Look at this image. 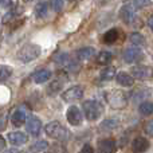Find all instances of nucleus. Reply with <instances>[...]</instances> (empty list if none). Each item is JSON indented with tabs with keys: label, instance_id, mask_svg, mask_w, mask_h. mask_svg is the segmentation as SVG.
Masks as SVG:
<instances>
[{
	"label": "nucleus",
	"instance_id": "nucleus-1",
	"mask_svg": "<svg viewBox=\"0 0 153 153\" xmlns=\"http://www.w3.org/2000/svg\"><path fill=\"white\" fill-rule=\"evenodd\" d=\"M82 110L89 121H97L103 114V105L95 100H87L82 103Z\"/></svg>",
	"mask_w": 153,
	"mask_h": 153
},
{
	"label": "nucleus",
	"instance_id": "nucleus-2",
	"mask_svg": "<svg viewBox=\"0 0 153 153\" xmlns=\"http://www.w3.org/2000/svg\"><path fill=\"white\" fill-rule=\"evenodd\" d=\"M45 130H46V134H47L48 137L54 138V140H58V141H66L70 136L69 130H67L59 121L48 122V124L46 125Z\"/></svg>",
	"mask_w": 153,
	"mask_h": 153
},
{
	"label": "nucleus",
	"instance_id": "nucleus-3",
	"mask_svg": "<svg viewBox=\"0 0 153 153\" xmlns=\"http://www.w3.org/2000/svg\"><path fill=\"white\" fill-rule=\"evenodd\" d=\"M40 55V47L35 43H27L22 46L20 50L18 51V59L23 63H30V62L38 59Z\"/></svg>",
	"mask_w": 153,
	"mask_h": 153
},
{
	"label": "nucleus",
	"instance_id": "nucleus-4",
	"mask_svg": "<svg viewBox=\"0 0 153 153\" xmlns=\"http://www.w3.org/2000/svg\"><path fill=\"white\" fill-rule=\"evenodd\" d=\"M105 100L113 109H124L128 105V97L121 90H109L105 93Z\"/></svg>",
	"mask_w": 153,
	"mask_h": 153
},
{
	"label": "nucleus",
	"instance_id": "nucleus-5",
	"mask_svg": "<svg viewBox=\"0 0 153 153\" xmlns=\"http://www.w3.org/2000/svg\"><path fill=\"white\" fill-rule=\"evenodd\" d=\"M132 76L136 79H141V81H146L153 76V69L151 66H144V65H137V66L132 67Z\"/></svg>",
	"mask_w": 153,
	"mask_h": 153
},
{
	"label": "nucleus",
	"instance_id": "nucleus-6",
	"mask_svg": "<svg viewBox=\"0 0 153 153\" xmlns=\"http://www.w3.org/2000/svg\"><path fill=\"white\" fill-rule=\"evenodd\" d=\"M66 118L71 126H79L83 122V116H82V111L79 110L76 106H70L66 111Z\"/></svg>",
	"mask_w": 153,
	"mask_h": 153
},
{
	"label": "nucleus",
	"instance_id": "nucleus-7",
	"mask_svg": "<svg viewBox=\"0 0 153 153\" xmlns=\"http://www.w3.org/2000/svg\"><path fill=\"white\" fill-rule=\"evenodd\" d=\"M83 97V89L81 86H71L62 93V100L65 102H74V101H79Z\"/></svg>",
	"mask_w": 153,
	"mask_h": 153
},
{
	"label": "nucleus",
	"instance_id": "nucleus-8",
	"mask_svg": "<svg viewBox=\"0 0 153 153\" xmlns=\"http://www.w3.org/2000/svg\"><path fill=\"white\" fill-rule=\"evenodd\" d=\"M26 129L31 136L36 137L40 134V130H42V121L35 116H30L26 121Z\"/></svg>",
	"mask_w": 153,
	"mask_h": 153
},
{
	"label": "nucleus",
	"instance_id": "nucleus-9",
	"mask_svg": "<svg viewBox=\"0 0 153 153\" xmlns=\"http://www.w3.org/2000/svg\"><path fill=\"white\" fill-rule=\"evenodd\" d=\"M149 146H151V144H149L148 138L141 137V136L136 137L134 140L132 141V151H133V153H145L149 149Z\"/></svg>",
	"mask_w": 153,
	"mask_h": 153
},
{
	"label": "nucleus",
	"instance_id": "nucleus-10",
	"mask_svg": "<svg viewBox=\"0 0 153 153\" xmlns=\"http://www.w3.org/2000/svg\"><path fill=\"white\" fill-rule=\"evenodd\" d=\"M116 149L117 145L113 138H103L98 141V153H114Z\"/></svg>",
	"mask_w": 153,
	"mask_h": 153
},
{
	"label": "nucleus",
	"instance_id": "nucleus-11",
	"mask_svg": "<svg viewBox=\"0 0 153 153\" xmlns=\"http://www.w3.org/2000/svg\"><path fill=\"white\" fill-rule=\"evenodd\" d=\"M143 58V51L137 47H132L125 50L124 53V61L126 63H133V62H137Z\"/></svg>",
	"mask_w": 153,
	"mask_h": 153
},
{
	"label": "nucleus",
	"instance_id": "nucleus-12",
	"mask_svg": "<svg viewBox=\"0 0 153 153\" xmlns=\"http://www.w3.org/2000/svg\"><path fill=\"white\" fill-rule=\"evenodd\" d=\"M7 137H8V141H10L13 146H20V145H23V144H26L27 140H28L27 136L24 134L23 132H19V130L8 133Z\"/></svg>",
	"mask_w": 153,
	"mask_h": 153
},
{
	"label": "nucleus",
	"instance_id": "nucleus-13",
	"mask_svg": "<svg viewBox=\"0 0 153 153\" xmlns=\"http://www.w3.org/2000/svg\"><path fill=\"white\" fill-rule=\"evenodd\" d=\"M120 18L125 23H130L134 19V7L130 4H124L120 10Z\"/></svg>",
	"mask_w": 153,
	"mask_h": 153
},
{
	"label": "nucleus",
	"instance_id": "nucleus-14",
	"mask_svg": "<svg viewBox=\"0 0 153 153\" xmlns=\"http://www.w3.org/2000/svg\"><path fill=\"white\" fill-rule=\"evenodd\" d=\"M26 121H27V116H26V111H24L23 109H16V110L12 113V116H11V122H12V125L16 128L24 125Z\"/></svg>",
	"mask_w": 153,
	"mask_h": 153
},
{
	"label": "nucleus",
	"instance_id": "nucleus-15",
	"mask_svg": "<svg viewBox=\"0 0 153 153\" xmlns=\"http://www.w3.org/2000/svg\"><path fill=\"white\" fill-rule=\"evenodd\" d=\"M116 81H117V83L124 86V87H130V86H133V83H134V78L125 71L118 73L116 76Z\"/></svg>",
	"mask_w": 153,
	"mask_h": 153
},
{
	"label": "nucleus",
	"instance_id": "nucleus-16",
	"mask_svg": "<svg viewBox=\"0 0 153 153\" xmlns=\"http://www.w3.org/2000/svg\"><path fill=\"white\" fill-rule=\"evenodd\" d=\"M120 38V31L118 28H111L109 31H106L102 36V42L106 45H114Z\"/></svg>",
	"mask_w": 153,
	"mask_h": 153
},
{
	"label": "nucleus",
	"instance_id": "nucleus-17",
	"mask_svg": "<svg viewBox=\"0 0 153 153\" xmlns=\"http://www.w3.org/2000/svg\"><path fill=\"white\" fill-rule=\"evenodd\" d=\"M51 78V71L50 70H46V69H42V70H38V71L34 73L32 75V79H34L35 83H45L47 82L48 79Z\"/></svg>",
	"mask_w": 153,
	"mask_h": 153
},
{
	"label": "nucleus",
	"instance_id": "nucleus-18",
	"mask_svg": "<svg viewBox=\"0 0 153 153\" xmlns=\"http://www.w3.org/2000/svg\"><path fill=\"white\" fill-rule=\"evenodd\" d=\"M95 54V48L94 47H82L76 51V58L79 61H89L94 56Z\"/></svg>",
	"mask_w": 153,
	"mask_h": 153
},
{
	"label": "nucleus",
	"instance_id": "nucleus-19",
	"mask_svg": "<svg viewBox=\"0 0 153 153\" xmlns=\"http://www.w3.org/2000/svg\"><path fill=\"white\" fill-rule=\"evenodd\" d=\"M120 125L118 120H114V118H108V120H103L100 125V129L102 132H111V130L117 129Z\"/></svg>",
	"mask_w": 153,
	"mask_h": 153
},
{
	"label": "nucleus",
	"instance_id": "nucleus-20",
	"mask_svg": "<svg viewBox=\"0 0 153 153\" xmlns=\"http://www.w3.org/2000/svg\"><path fill=\"white\" fill-rule=\"evenodd\" d=\"M48 15V4L46 1H40L35 7V16L38 19H45Z\"/></svg>",
	"mask_w": 153,
	"mask_h": 153
},
{
	"label": "nucleus",
	"instance_id": "nucleus-21",
	"mask_svg": "<svg viewBox=\"0 0 153 153\" xmlns=\"http://www.w3.org/2000/svg\"><path fill=\"white\" fill-rule=\"evenodd\" d=\"M62 87H63V82L59 81V79H55V81L50 82L47 87V94L48 95H56L58 93H61Z\"/></svg>",
	"mask_w": 153,
	"mask_h": 153
},
{
	"label": "nucleus",
	"instance_id": "nucleus-22",
	"mask_svg": "<svg viewBox=\"0 0 153 153\" xmlns=\"http://www.w3.org/2000/svg\"><path fill=\"white\" fill-rule=\"evenodd\" d=\"M47 148H48V143H47V141L39 140V141L34 143L31 146H30V152H31V153H42V152H45Z\"/></svg>",
	"mask_w": 153,
	"mask_h": 153
},
{
	"label": "nucleus",
	"instance_id": "nucleus-23",
	"mask_svg": "<svg viewBox=\"0 0 153 153\" xmlns=\"http://www.w3.org/2000/svg\"><path fill=\"white\" fill-rule=\"evenodd\" d=\"M138 111L143 116H151V114H153V103L151 101H144L138 106Z\"/></svg>",
	"mask_w": 153,
	"mask_h": 153
},
{
	"label": "nucleus",
	"instance_id": "nucleus-24",
	"mask_svg": "<svg viewBox=\"0 0 153 153\" xmlns=\"http://www.w3.org/2000/svg\"><path fill=\"white\" fill-rule=\"evenodd\" d=\"M116 71H117L116 67H113V66L105 67V69L101 71V79H103V81H111V79H114Z\"/></svg>",
	"mask_w": 153,
	"mask_h": 153
},
{
	"label": "nucleus",
	"instance_id": "nucleus-25",
	"mask_svg": "<svg viewBox=\"0 0 153 153\" xmlns=\"http://www.w3.org/2000/svg\"><path fill=\"white\" fill-rule=\"evenodd\" d=\"M111 59H113V55L109 51H101L97 56V62L100 65H109L111 62Z\"/></svg>",
	"mask_w": 153,
	"mask_h": 153
},
{
	"label": "nucleus",
	"instance_id": "nucleus-26",
	"mask_svg": "<svg viewBox=\"0 0 153 153\" xmlns=\"http://www.w3.org/2000/svg\"><path fill=\"white\" fill-rule=\"evenodd\" d=\"M12 75V67L7 65H0V82L7 81Z\"/></svg>",
	"mask_w": 153,
	"mask_h": 153
},
{
	"label": "nucleus",
	"instance_id": "nucleus-27",
	"mask_svg": "<svg viewBox=\"0 0 153 153\" xmlns=\"http://www.w3.org/2000/svg\"><path fill=\"white\" fill-rule=\"evenodd\" d=\"M129 42L137 47V46H143L144 43H145V39H144V36L140 32H132L129 36Z\"/></svg>",
	"mask_w": 153,
	"mask_h": 153
},
{
	"label": "nucleus",
	"instance_id": "nucleus-28",
	"mask_svg": "<svg viewBox=\"0 0 153 153\" xmlns=\"http://www.w3.org/2000/svg\"><path fill=\"white\" fill-rule=\"evenodd\" d=\"M53 8L55 12H61L62 8H63V0H53Z\"/></svg>",
	"mask_w": 153,
	"mask_h": 153
},
{
	"label": "nucleus",
	"instance_id": "nucleus-29",
	"mask_svg": "<svg viewBox=\"0 0 153 153\" xmlns=\"http://www.w3.org/2000/svg\"><path fill=\"white\" fill-rule=\"evenodd\" d=\"M144 130H145V133H146L148 136L153 137V120H151V121L146 122L145 126H144Z\"/></svg>",
	"mask_w": 153,
	"mask_h": 153
},
{
	"label": "nucleus",
	"instance_id": "nucleus-30",
	"mask_svg": "<svg viewBox=\"0 0 153 153\" xmlns=\"http://www.w3.org/2000/svg\"><path fill=\"white\" fill-rule=\"evenodd\" d=\"M152 3V0H134L136 8H144L146 5H149Z\"/></svg>",
	"mask_w": 153,
	"mask_h": 153
},
{
	"label": "nucleus",
	"instance_id": "nucleus-31",
	"mask_svg": "<svg viewBox=\"0 0 153 153\" xmlns=\"http://www.w3.org/2000/svg\"><path fill=\"white\" fill-rule=\"evenodd\" d=\"M79 153H94V149H93V146L90 144H85Z\"/></svg>",
	"mask_w": 153,
	"mask_h": 153
},
{
	"label": "nucleus",
	"instance_id": "nucleus-32",
	"mask_svg": "<svg viewBox=\"0 0 153 153\" xmlns=\"http://www.w3.org/2000/svg\"><path fill=\"white\" fill-rule=\"evenodd\" d=\"M0 4L5 8H11L12 7V1L11 0H0Z\"/></svg>",
	"mask_w": 153,
	"mask_h": 153
},
{
	"label": "nucleus",
	"instance_id": "nucleus-33",
	"mask_svg": "<svg viewBox=\"0 0 153 153\" xmlns=\"http://www.w3.org/2000/svg\"><path fill=\"white\" fill-rule=\"evenodd\" d=\"M5 124H7V118H5V116H1V117H0V130L4 129Z\"/></svg>",
	"mask_w": 153,
	"mask_h": 153
},
{
	"label": "nucleus",
	"instance_id": "nucleus-34",
	"mask_svg": "<svg viewBox=\"0 0 153 153\" xmlns=\"http://www.w3.org/2000/svg\"><path fill=\"white\" fill-rule=\"evenodd\" d=\"M5 145H7V143H5L4 137H3V136H0V152L4 151V149H5Z\"/></svg>",
	"mask_w": 153,
	"mask_h": 153
},
{
	"label": "nucleus",
	"instance_id": "nucleus-35",
	"mask_svg": "<svg viewBox=\"0 0 153 153\" xmlns=\"http://www.w3.org/2000/svg\"><path fill=\"white\" fill-rule=\"evenodd\" d=\"M148 26H149V28L153 31V13L148 18Z\"/></svg>",
	"mask_w": 153,
	"mask_h": 153
},
{
	"label": "nucleus",
	"instance_id": "nucleus-36",
	"mask_svg": "<svg viewBox=\"0 0 153 153\" xmlns=\"http://www.w3.org/2000/svg\"><path fill=\"white\" fill-rule=\"evenodd\" d=\"M4 153H20L18 151V149H8L7 152H4Z\"/></svg>",
	"mask_w": 153,
	"mask_h": 153
},
{
	"label": "nucleus",
	"instance_id": "nucleus-37",
	"mask_svg": "<svg viewBox=\"0 0 153 153\" xmlns=\"http://www.w3.org/2000/svg\"><path fill=\"white\" fill-rule=\"evenodd\" d=\"M26 1H32V0H26Z\"/></svg>",
	"mask_w": 153,
	"mask_h": 153
}]
</instances>
